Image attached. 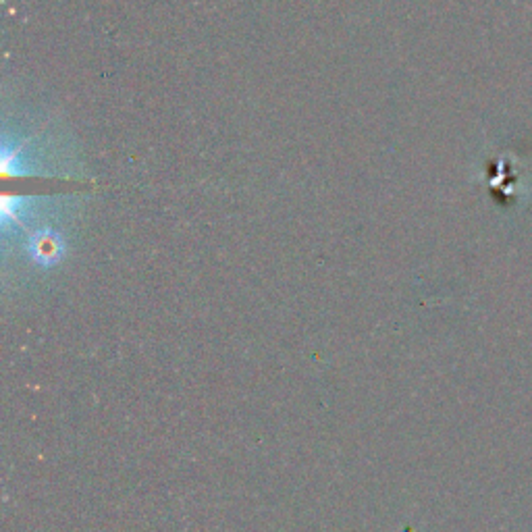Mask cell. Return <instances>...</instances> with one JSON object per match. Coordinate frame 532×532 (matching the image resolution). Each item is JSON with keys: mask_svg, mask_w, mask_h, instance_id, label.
<instances>
[{"mask_svg": "<svg viewBox=\"0 0 532 532\" xmlns=\"http://www.w3.org/2000/svg\"><path fill=\"white\" fill-rule=\"evenodd\" d=\"M32 254L38 262H44V264L55 262L61 256V239L55 237V233H50V231L36 235L34 244H32Z\"/></svg>", "mask_w": 532, "mask_h": 532, "instance_id": "obj_1", "label": "cell"}]
</instances>
